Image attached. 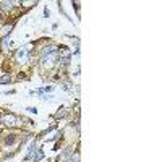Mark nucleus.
<instances>
[{
    "label": "nucleus",
    "mask_w": 162,
    "mask_h": 162,
    "mask_svg": "<svg viewBox=\"0 0 162 162\" xmlns=\"http://www.w3.org/2000/svg\"><path fill=\"white\" fill-rule=\"evenodd\" d=\"M44 157V154H42V151L41 149H37L36 147V144H31V147H29V154H28V157L26 159L29 161V159H33L34 162H39L41 159Z\"/></svg>",
    "instance_id": "obj_1"
},
{
    "label": "nucleus",
    "mask_w": 162,
    "mask_h": 162,
    "mask_svg": "<svg viewBox=\"0 0 162 162\" xmlns=\"http://www.w3.org/2000/svg\"><path fill=\"white\" fill-rule=\"evenodd\" d=\"M55 62H57V55H55V54H50L49 57H44L42 58V65L46 68H52L55 65Z\"/></svg>",
    "instance_id": "obj_2"
},
{
    "label": "nucleus",
    "mask_w": 162,
    "mask_h": 162,
    "mask_svg": "<svg viewBox=\"0 0 162 162\" xmlns=\"http://www.w3.org/2000/svg\"><path fill=\"white\" fill-rule=\"evenodd\" d=\"M3 122H5V125H8V126H16V125H20V120L16 118L13 113H10V115H5V117H3Z\"/></svg>",
    "instance_id": "obj_3"
},
{
    "label": "nucleus",
    "mask_w": 162,
    "mask_h": 162,
    "mask_svg": "<svg viewBox=\"0 0 162 162\" xmlns=\"http://www.w3.org/2000/svg\"><path fill=\"white\" fill-rule=\"evenodd\" d=\"M68 156H71V147H67V149L63 151V154H60V156H58V162H67Z\"/></svg>",
    "instance_id": "obj_4"
},
{
    "label": "nucleus",
    "mask_w": 162,
    "mask_h": 162,
    "mask_svg": "<svg viewBox=\"0 0 162 162\" xmlns=\"http://www.w3.org/2000/svg\"><path fill=\"white\" fill-rule=\"evenodd\" d=\"M55 49H57L55 46H47V47H44V49H42V57H47V54H54Z\"/></svg>",
    "instance_id": "obj_5"
},
{
    "label": "nucleus",
    "mask_w": 162,
    "mask_h": 162,
    "mask_svg": "<svg viewBox=\"0 0 162 162\" xmlns=\"http://www.w3.org/2000/svg\"><path fill=\"white\" fill-rule=\"evenodd\" d=\"M12 28H13V25H7L5 28H3V29L2 31H0V36H2V37H5L7 36V34H8L10 33V31H12Z\"/></svg>",
    "instance_id": "obj_6"
},
{
    "label": "nucleus",
    "mask_w": 162,
    "mask_h": 162,
    "mask_svg": "<svg viewBox=\"0 0 162 162\" xmlns=\"http://www.w3.org/2000/svg\"><path fill=\"white\" fill-rule=\"evenodd\" d=\"M65 115H67V109L60 107V109H58V112L55 113V118H62V117H65Z\"/></svg>",
    "instance_id": "obj_7"
},
{
    "label": "nucleus",
    "mask_w": 162,
    "mask_h": 162,
    "mask_svg": "<svg viewBox=\"0 0 162 162\" xmlns=\"http://www.w3.org/2000/svg\"><path fill=\"white\" fill-rule=\"evenodd\" d=\"M26 57H28V52H26V50H20V52H18V60H20V62H25Z\"/></svg>",
    "instance_id": "obj_8"
},
{
    "label": "nucleus",
    "mask_w": 162,
    "mask_h": 162,
    "mask_svg": "<svg viewBox=\"0 0 162 162\" xmlns=\"http://www.w3.org/2000/svg\"><path fill=\"white\" fill-rule=\"evenodd\" d=\"M15 141H16V136L15 135H8V136L5 138V144H13Z\"/></svg>",
    "instance_id": "obj_9"
},
{
    "label": "nucleus",
    "mask_w": 162,
    "mask_h": 162,
    "mask_svg": "<svg viewBox=\"0 0 162 162\" xmlns=\"http://www.w3.org/2000/svg\"><path fill=\"white\" fill-rule=\"evenodd\" d=\"M10 81H12V76H10V75H5V76L0 78V84H5V83H10Z\"/></svg>",
    "instance_id": "obj_10"
},
{
    "label": "nucleus",
    "mask_w": 162,
    "mask_h": 162,
    "mask_svg": "<svg viewBox=\"0 0 162 162\" xmlns=\"http://www.w3.org/2000/svg\"><path fill=\"white\" fill-rule=\"evenodd\" d=\"M78 159H80V156H78V154H75V156L70 157V159H68L67 162H78Z\"/></svg>",
    "instance_id": "obj_11"
},
{
    "label": "nucleus",
    "mask_w": 162,
    "mask_h": 162,
    "mask_svg": "<svg viewBox=\"0 0 162 162\" xmlns=\"http://www.w3.org/2000/svg\"><path fill=\"white\" fill-rule=\"evenodd\" d=\"M28 110H29V112H31V113H36V112H37V110H36V109H34V107H29V109H28Z\"/></svg>",
    "instance_id": "obj_12"
}]
</instances>
